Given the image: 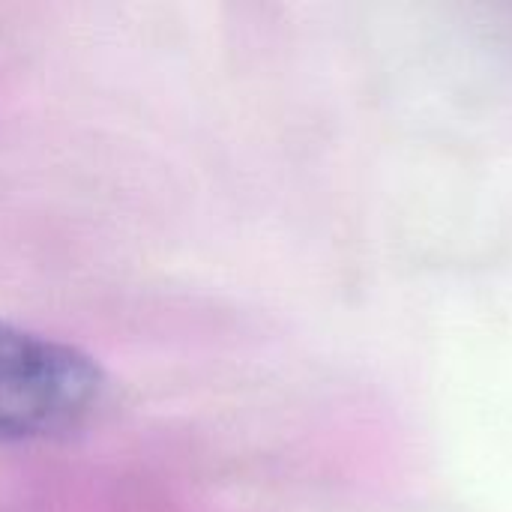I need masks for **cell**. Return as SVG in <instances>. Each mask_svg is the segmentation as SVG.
I'll list each match as a JSON object with an SVG mask.
<instances>
[{
  "mask_svg": "<svg viewBox=\"0 0 512 512\" xmlns=\"http://www.w3.org/2000/svg\"><path fill=\"white\" fill-rule=\"evenodd\" d=\"M102 390L87 354L0 321V441L69 432L96 411Z\"/></svg>",
  "mask_w": 512,
  "mask_h": 512,
  "instance_id": "obj_1",
  "label": "cell"
}]
</instances>
